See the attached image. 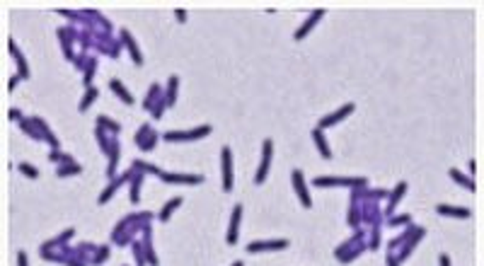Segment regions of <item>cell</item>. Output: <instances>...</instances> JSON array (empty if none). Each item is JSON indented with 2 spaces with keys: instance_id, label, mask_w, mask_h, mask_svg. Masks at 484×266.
I'll use <instances>...</instances> for the list:
<instances>
[{
  "instance_id": "cell-10",
  "label": "cell",
  "mask_w": 484,
  "mask_h": 266,
  "mask_svg": "<svg viewBox=\"0 0 484 266\" xmlns=\"http://www.w3.org/2000/svg\"><path fill=\"white\" fill-rule=\"evenodd\" d=\"M358 187V184H366L363 179H334V177H329V179H315V187Z\"/></svg>"
},
{
  "instance_id": "cell-18",
  "label": "cell",
  "mask_w": 484,
  "mask_h": 266,
  "mask_svg": "<svg viewBox=\"0 0 484 266\" xmlns=\"http://www.w3.org/2000/svg\"><path fill=\"white\" fill-rule=\"evenodd\" d=\"M177 85H179V77H177V75H172V77H170V82H167V99H165V102H167V107H170V104H174V99H177Z\"/></svg>"
},
{
  "instance_id": "cell-1",
  "label": "cell",
  "mask_w": 484,
  "mask_h": 266,
  "mask_svg": "<svg viewBox=\"0 0 484 266\" xmlns=\"http://www.w3.org/2000/svg\"><path fill=\"white\" fill-rule=\"evenodd\" d=\"M271 155H274V140L267 138L264 140V150H262V162H259V170H257V177H254V184H262L269 174V165H271Z\"/></svg>"
},
{
  "instance_id": "cell-7",
  "label": "cell",
  "mask_w": 484,
  "mask_h": 266,
  "mask_svg": "<svg viewBox=\"0 0 484 266\" xmlns=\"http://www.w3.org/2000/svg\"><path fill=\"white\" fill-rule=\"evenodd\" d=\"M353 109H356V104H353V102L344 104L342 109H337V114H332V116H327V119H322V121H320V131H322V129H327V126H332V124H337V121H342V119H346Z\"/></svg>"
},
{
  "instance_id": "cell-17",
  "label": "cell",
  "mask_w": 484,
  "mask_h": 266,
  "mask_svg": "<svg viewBox=\"0 0 484 266\" xmlns=\"http://www.w3.org/2000/svg\"><path fill=\"white\" fill-rule=\"evenodd\" d=\"M129 177H131L129 172H126L124 177H119V179H116V182H114V184H112V187H109V189H107V191H104V194H102V196H99L97 201H99V203H107V199H109V196H112V194H114V191H116V189H119V187H121L124 182H129Z\"/></svg>"
},
{
  "instance_id": "cell-13",
  "label": "cell",
  "mask_w": 484,
  "mask_h": 266,
  "mask_svg": "<svg viewBox=\"0 0 484 266\" xmlns=\"http://www.w3.org/2000/svg\"><path fill=\"white\" fill-rule=\"evenodd\" d=\"M109 87L116 92V97H119L121 102H126V104H134V97L129 95V90H126V87L119 82V80H112V82H109Z\"/></svg>"
},
{
  "instance_id": "cell-15",
  "label": "cell",
  "mask_w": 484,
  "mask_h": 266,
  "mask_svg": "<svg viewBox=\"0 0 484 266\" xmlns=\"http://www.w3.org/2000/svg\"><path fill=\"white\" fill-rule=\"evenodd\" d=\"M182 196H174L172 201H167L165 206H162V210H160V220H170V215L177 210V206H182Z\"/></svg>"
},
{
  "instance_id": "cell-22",
  "label": "cell",
  "mask_w": 484,
  "mask_h": 266,
  "mask_svg": "<svg viewBox=\"0 0 484 266\" xmlns=\"http://www.w3.org/2000/svg\"><path fill=\"white\" fill-rule=\"evenodd\" d=\"M19 172H22L24 177H29V179H37V177H39L37 167H32L29 162H22V165H19Z\"/></svg>"
},
{
  "instance_id": "cell-9",
  "label": "cell",
  "mask_w": 484,
  "mask_h": 266,
  "mask_svg": "<svg viewBox=\"0 0 484 266\" xmlns=\"http://www.w3.org/2000/svg\"><path fill=\"white\" fill-rule=\"evenodd\" d=\"M7 49H10V54H12V58L17 61V68H19V73H17V75H19L22 80H29V68H27V63H24V56L19 54V49H17V44H15L12 39L7 41Z\"/></svg>"
},
{
  "instance_id": "cell-20",
  "label": "cell",
  "mask_w": 484,
  "mask_h": 266,
  "mask_svg": "<svg viewBox=\"0 0 484 266\" xmlns=\"http://www.w3.org/2000/svg\"><path fill=\"white\" fill-rule=\"evenodd\" d=\"M162 179H167V182H189V184H199V182H204L201 177H182V174H160Z\"/></svg>"
},
{
  "instance_id": "cell-24",
  "label": "cell",
  "mask_w": 484,
  "mask_h": 266,
  "mask_svg": "<svg viewBox=\"0 0 484 266\" xmlns=\"http://www.w3.org/2000/svg\"><path fill=\"white\" fill-rule=\"evenodd\" d=\"M80 172H82V167H80V165H70V167L66 165L63 170H58V177H68V174H80Z\"/></svg>"
},
{
  "instance_id": "cell-29",
  "label": "cell",
  "mask_w": 484,
  "mask_h": 266,
  "mask_svg": "<svg viewBox=\"0 0 484 266\" xmlns=\"http://www.w3.org/2000/svg\"><path fill=\"white\" fill-rule=\"evenodd\" d=\"M17 80H22L19 75H15V77H10V82H7V90H12L15 85H17Z\"/></svg>"
},
{
  "instance_id": "cell-23",
  "label": "cell",
  "mask_w": 484,
  "mask_h": 266,
  "mask_svg": "<svg viewBox=\"0 0 484 266\" xmlns=\"http://www.w3.org/2000/svg\"><path fill=\"white\" fill-rule=\"evenodd\" d=\"M97 124L99 126H107V129H112L114 133H119L121 131V126L116 124V121H112V119H107V116H97Z\"/></svg>"
},
{
  "instance_id": "cell-28",
  "label": "cell",
  "mask_w": 484,
  "mask_h": 266,
  "mask_svg": "<svg viewBox=\"0 0 484 266\" xmlns=\"http://www.w3.org/2000/svg\"><path fill=\"white\" fill-rule=\"evenodd\" d=\"M438 262H441V266H450V257H448V254H441Z\"/></svg>"
},
{
  "instance_id": "cell-30",
  "label": "cell",
  "mask_w": 484,
  "mask_h": 266,
  "mask_svg": "<svg viewBox=\"0 0 484 266\" xmlns=\"http://www.w3.org/2000/svg\"><path fill=\"white\" fill-rule=\"evenodd\" d=\"M7 116H10V119H19V109H10Z\"/></svg>"
},
{
  "instance_id": "cell-12",
  "label": "cell",
  "mask_w": 484,
  "mask_h": 266,
  "mask_svg": "<svg viewBox=\"0 0 484 266\" xmlns=\"http://www.w3.org/2000/svg\"><path fill=\"white\" fill-rule=\"evenodd\" d=\"M436 210H438L441 215H455V218H470V215H472L470 208H453V206H445V203L436 206Z\"/></svg>"
},
{
  "instance_id": "cell-14",
  "label": "cell",
  "mask_w": 484,
  "mask_h": 266,
  "mask_svg": "<svg viewBox=\"0 0 484 266\" xmlns=\"http://www.w3.org/2000/svg\"><path fill=\"white\" fill-rule=\"evenodd\" d=\"M448 174H450V179H455L458 184H463V187H465L467 191H477V184H475L472 179H467L465 174H460L458 170H448Z\"/></svg>"
},
{
  "instance_id": "cell-26",
  "label": "cell",
  "mask_w": 484,
  "mask_h": 266,
  "mask_svg": "<svg viewBox=\"0 0 484 266\" xmlns=\"http://www.w3.org/2000/svg\"><path fill=\"white\" fill-rule=\"evenodd\" d=\"M17 266H27V254H24V252L17 254Z\"/></svg>"
},
{
  "instance_id": "cell-27",
  "label": "cell",
  "mask_w": 484,
  "mask_h": 266,
  "mask_svg": "<svg viewBox=\"0 0 484 266\" xmlns=\"http://www.w3.org/2000/svg\"><path fill=\"white\" fill-rule=\"evenodd\" d=\"M402 223H409V215H400V218L392 220V225H402Z\"/></svg>"
},
{
  "instance_id": "cell-3",
  "label": "cell",
  "mask_w": 484,
  "mask_h": 266,
  "mask_svg": "<svg viewBox=\"0 0 484 266\" xmlns=\"http://www.w3.org/2000/svg\"><path fill=\"white\" fill-rule=\"evenodd\" d=\"M288 247V240H267V242H262V240H257V242H250L247 245V252H269V249H286Z\"/></svg>"
},
{
  "instance_id": "cell-16",
  "label": "cell",
  "mask_w": 484,
  "mask_h": 266,
  "mask_svg": "<svg viewBox=\"0 0 484 266\" xmlns=\"http://www.w3.org/2000/svg\"><path fill=\"white\" fill-rule=\"evenodd\" d=\"M312 138H315V143H317V148H320L322 157H325V160H329V157H332V150H329L327 140L322 138V131H320V129H315V131H312Z\"/></svg>"
},
{
  "instance_id": "cell-2",
  "label": "cell",
  "mask_w": 484,
  "mask_h": 266,
  "mask_svg": "<svg viewBox=\"0 0 484 266\" xmlns=\"http://www.w3.org/2000/svg\"><path fill=\"white\" fill-rule=\"evenodd\" d=\"M290 179H293V187H295V194L300 196V201H303V206H305V208H310V206H312V199H310V194H308V189H305V177H303V172H300V170H293V174H290Z\"/></svg>"
},
{
  "instance_id": "cell-11",
  "label": "cell",
  "mask_w": 484,
  "mask_h": 266,
  "mask_svg": "<svg viewBox=\"0 0 484 266\" xmlns=\"http://www.w3.org/2000/svg\"><path fill=\"white\" fill-rule=\"evenodd\" d=\"M121 39H124V44L129 46V51H131V58H134V63H136V66H143V58H140L138 46H136V41L131 39V34H129L126 29H121Z\"/></svg>"
},
{
  "instance_id": "cell-19",
  "label": "cell",
  "mask_w": 484,
  "mask_h": 266,
  "mask_svg": "<svg viewBox=\"0 0 484 266\" xmlns=\"http://www.w3.org/2000/svg\"><path fill=\"white\" fill-rule=\"evenodd\" d=\"M405 189H407V182H400V184H397V189H395V191H392V196H390V206H387V213H392V210H395V203H397V201L405 196Z\"/></svg>"
},
{
  "instance_id": "cell-25",
  "label": "cell",
  "mask_w": 484,
  "mask_h": 266,
  "mask_svg": "<svg viewBox=\"0 0 484 266\" xmlns=\"http://www.w3.org/2000/svg\"><path fill=\"white\" fill-rule=\"evenodd\" d=\"M174 15H177V22H187V12H184L182 7H177V10H174Z\"/></svg>"
},
{
  "instance_id": "cell-5",
  "label": "cell",
  "mask_w": 484,
  "mask_h": 266,
  "mask_svg": "<svg viewBox=\"0 0 484 266\" xmlns=\"http://www.w3.org/2000/svg\"><path fill=\"white\" fill-rule=\"evenodd\" d=\"M240 220H242V203H235L232 206V218H230V230H228V245H235L237 242Z\"/></svg>"
},
{
  "instance_id": "cell-32",
  "label": "cell",
  "mask_w": 484,
  "mask_h": 266,
  "mask_svg": "<svg viewBox=\"0 0 484 266\" xmlns=\"http://www.w3.org/2000/svg\"><path fill=\"white\" fill-rule=\"evenodd\" d=\"M232 266H245V264H242V262H235V264H232Z\"/></svg>"
},
{
  "instance_id": "cell-6",
  "label": "cell",
  "mask_w": 484,
  "mask_h": 266,
  "mask_svg": "<svg viewBox=\"0 0 484 266\" xmlns=\"http://www.w3.org/2000/svg\"><path fill=\"white\" fill-rule=\"evenodd\" d=\"M322 17H325V10H322V7H320V10H315V12L310 15V19H305V24H303V27H298V32L293 34V39H295V41L305 39V37H308V32H310V29H312V27H315V24H317Z\"/></svg>"
},
{
  "instance_id": "cell-31",
  "label": "cell",
  "mask_w": 484,
  "mask_h": 266,
  "mask_svg": "<svg viewBox=\"0 0 484 266\" xmlns=\"http://www.w3.org/2000/svg\"><path fill=\"white\" fill-rule=\"evenodd\" d=\"M387 266H397V262H395V257H392V254H387Z\"/></svg>"
},
{
  "instance_id": "cell-8",
  "label": "cell",
  "mask_w": 484,
  "mask_h": 266,
  "mask_svg": "<svg viewBox=\"0 0 484 266\" xmlns=\"http://www.w3.org/2000/svg\"><path fill=\"white\" fill-rule=\"evenodd\" d=\"M211 133V126H199V129H194L192 133H167L165 135V140H196V138H201V135H208Z\"/></svg>"
},
{
  "instance_id": "cell-21",
  "label": "cell",
  "mask_w": 484,
  "mask_h": 266,
  "mask_svg": "<svg viewBox=\"0 0 484 266\" xmlns=\"http://www.w3.org/2000/svg\"><path fill=\"white\" fill-rule=\"evenodd\" d=\"M95 99H97V90H95V87H90V90H87V95H85V97H82V102H80V112H85Z\"/></svg>"
},
{
  "instance_id": "cell-4",
  "label": "cell",
  "mask_w": 484,
  "mask_h": 266,
  "mask_svg": "<svg viewBox=\"0 0 484 266\" xmlns=\"http://www.w3.org/2000/svg\"><path fill=\"white\" fill-rule=\"evenodd\" d=\"M223 160V191H232V167H230V148L220 150Z\"/></svg>"
}]
</instances>
